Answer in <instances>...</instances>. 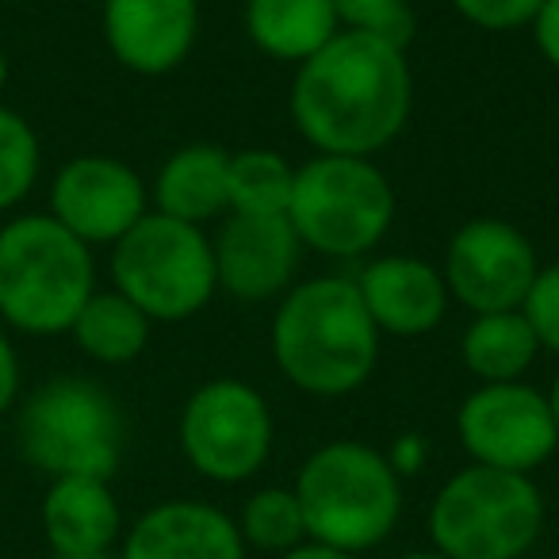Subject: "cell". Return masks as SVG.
Segmentation results:
<instances>
[{"label": "cell", "instance_id": "6da1fadb", "mask_svg": "<svg viewBox=\"0 0 559 559\" xmlns=\"http://www.w3.org/2000/svg\"><path fill=\"white\" fill-rule=\"evenodd\" d=\"M288 111L319 154L376 157L411 123L414 73L406 47L342 27L319 55L296 66Z\"/></svg>", "mask_w": 559, "mask_h": 559}, {"label": "cell", "instance_id": "7a4b0ae2", "mask_svg": "<svg viewBox=\"0 0 559 559\" xmlns=\"http://www.w3.org/2000/svg\"><path fill=\"white\" fill-rule=\"evenodd\" d=\"M380 349L383 334L353 276L322 272L276 299L269 322L272 365L304 395L345 399L360 391L380 365Z\"/></svg>", "mask_w": 559, "mask_h": 559}, {"label": "cell", "instance_id": "3957f363", "mask_svg": "<svg viewBox=\"0 0 559 559\" xmlns=\"http://www.w3.org/2000/svg\"><path fill=\"white\" fill-rule=\"evenodd\" d=\"M96 292L93 246L73 238L50 211L0 226V322L27 337L70 334Z\"/></svg>", "mask_w": 559, "mask_h": 559}, {"label": "cell", "instance_id": "277c9868", "mask_svg": "<svg viewBox=\"0 0 559 559\" xmlns=\"http://www.w3.org/2000/svg\"><path fill=\"white\" fill-rule=\"evenodd\" d=\"M307 540L368 556L403 521V479L376 444L337 437L311 452L296 472Z\"/></svg>", "mask_w": 559, "mask_h": 559}, {"label": "cell", "instance_id": "5b68a950", "mask_svg": "<svg viewBox=\"0 0 559 559\" xmlns=\"http://www.w3.org/2000/svg\"><path fill=\"white\" fill-rule=\"evenodd\" d=\"M544 518L533 475L467 464L437 487L426 533L429 548L449 559H525L540 540Z\"/></svg>", "mask_w": 559, "mask_h": 559}, {"label": "cell", "instance_id": "8992f818", "mask_svg": "<svg viewBox=\"0 0 559 559\" xmlns=\"http://www.w3.org/2000/svg\"><path fill=\"white\" fill-rule=\"evenodd\" d=\"M288 223L299 246L330 261H360L395 223V188L376 157L314 154L296 165Z\"/></svg>", "mask_w": 559, "mask_h": 559}, {"label": "cell", "instance_id": "52a82bcc", "mask_svg": "<svg viewBox=\"0 0 559 559\" xmlns=\"http://www.w3.org/2000/svg\"><path fill=\"white\" fill-rule=\"evenodd\" d=\"M123 411L93 380L62 376L24 399L16 414L20 456L50 479H111L123 460Z\"/></svg>", "mask_w": 559, "mask_h": 559}, {"label": "cell", "instance_id": "ba28073f", "mask_svg": "<svg viewBox=\"0 0 559 559\" xmlns=\"http://www.w3.org/2000/svg\"><path fill=\"white\" fill-rule=\"evenodd\" d=\"M111 288L150 322H188L218 292L215 246L203 226L150 211L111 246Z\"/></svg>", "mask_w": 559, "mask_h": 559}, {"label": "cell", "instance_id": "9c48e42d", "mask_svg": "<svg viewBox=\"0 0 559 559\" xmlns=\"http://www.w3.org/2000/svg\"><path fill=\"white\" fill-rule=\"evenodd\" d=\"M177 444L195 475L218 487H238L269 464L276 444V418L269 399L253 383L218 376L185 399L177 418Z\"/></svg>", "mask_w": 559, "mask_h": 559}, {"label": "cell", "instance_id": "30bf717a", "mask_svg": "<svg viewBox=\"0 0 559 559\" xmlns=\"http://www.w3.org/2000/svg\"><path fill=\"white\" fill-rule=\"evenodd\" d=\"M460 449L472 464L533 475L559 449L548 395L525 380L479 383L456 411Z\"/></svg>", "mask_w": 559, "mask_h": 559}, {"label": "cell", "instance_id": "8fae6325", "mask_svg": "<svg viewBox=\"0 0 559 559\" xmlns=\"http://www.w3.org/2000/svg\"><path fill=\"white\" fill-rule=\"evenodd\" d=\"M441 272L452 304H460L467 314L521 311L540 272V257L528 234L513 223L472 218L449 238Z\"/></svg>", "mask_w": 559, "mask_h": 559}, {"label": "cell", "instance_id": "7c38bea8", "mask_svg": "<svg viewBox=\"0 0 559 559\" xmlns=\"http://www.w3.org/2000/svg\"><path fill=\"white\" fill-rule=\"evenodd\" d=\"M50 215L85 246H116L150 215V188L139 169L119 157L81 154L50 180Z\"/></svg>", "mask_w": 559, "mask_h": 559}, {"label": "cell", "instance_id": "4fadbf2b", "mask_svg": "<svg viewBox=\"0 0 559 559\" xmlns=\"http://www.w3.org/2000/svg\"><path fill=\"white\" fill-rule=\"evenodd\" d=\"M211 246H215L218 292L234 296L238 304L280 299L296 284L299 257H304L288 215H226Z\"/></svg>", "mask_w": 559, "mask_h": 559}, {"label": "cell", "instance_id": "5bb4252c", "mask_svg": "<svg viewBox=\"0 0 559 559\" xmlns=\"http://www.w3.org/2000/svg\"><path fill=\"white\" fill-rule=\"evenodd\" d=\"M100 32L123 70L165 78L200 39V0H104Z\"/></svg>", "mask_w": 559, "mask_h": 559}, {"label": "cell", "instance_id": "9a60e30c", "mask_svg": "<svg viewBox=\"0 0 559 559\" xmlns=\"http://www.w3.org/2000/svg\"><path fill=\"white\" fill-rule=\"evenodd\" d=\"M365 311L388 337H426L444 322L452 307L444 272L414 253L368 257L353 276Z\"/></svg>", "mask_w": 559, "mask_h": 559}, {"label": "cell", "instance_id": "2e32d148", "mask_svg": "<svg viewBox=\"0 0 559 559\" xmlns=\"http://www.w3.org/2000/svg\"><path fill=\"white\" fill-rule=\"evenodd\" d=\"M238 521L203 498H165L123 528L119 559H246Z\"/></svg>", "mask_w": 559, "mask_h": 559}, {"label": "cell", "instance_id": "e0dca14e", "mask_svg": "<svg viewBox=\"0 0 559 559\" xmlns=\"http://www.w3.org/2000/svg\"><path fill=\"white\" fill-rule=\"evenodd\" d=\"M39 521L50 556L116 551V544L123 540V506L111 490V479H88V475L50 479Z\"/></svg>", "mask_w": 559, "mask_h": 559}, {"label": "cell", "instance_id": "ac0fdd59", "mask_svg": "<svg viewBox=\"0 0 559 559\" xmlns=\"http://www.w3.org/2000/svg\"><path fill=\"white\" fill-rule=\"evenodd\" d=\"M226 165H230V154L211 142L173 150L150 185V211L192 226H207L230 215Z\"/></svg>", "mask_w": 559, "mask_h": 559}, {"label": "cell", "instance_id": "d6986e66", "mask_svg": "<svg viewBox=\"0 0 559 559\" xmlns=\"http://www.w3.org/2000/svg\"><path fill=\"white\" fill-rule=\"evenodd\" d=\"M241 24L264 58L284 66H304L342 32L334 0H246Z\"/></svg>", "mask_w": 559, "mask_h": 559}, {"label": "cell", "instance_id": "ffe728a7", "mask_svg": "<svg viewBox=\"0 0 559 559\" xmlns=\"http://www.w3.org/2000/svg\"><path fill=\"white\" fill-rule=\"evenodd\" d=\"M533 326L525 311H490L472 314L467 330L460 334V360L479 383H513L540 357Z\"/></svg>", "mask_w": 559, "mask_h": 559}, {"label": "cell", "instance_id": "44dd1931", "mask_svg": "<svg viewBox=\"0 0 559 559\" xmlns=\"http://www.w3.org/2000/svg\"><path fill=\"white\" fill-rule=\"evenodd\" d=\"M150 334H154V322L139 311L127 296H119L116 288L93 292L81 314L73 319L70 337L88 360L108 368H123L146 353Z\"/></svg>", "mask_w": 559, "mask_h": 559}, {"label": "cell", "instance_id": "7402d4cb", "mask_svg": "<svg viewBox=\"0 0 559 559\" xmlns=\"http://www.w3.org/2000/svg\"><path fill=\"white\" fill-rule=\"evenodd\" d=\"M296 165L280 150H238L226 165V192H230V215L280 218L288 215Z\"/></svg>", "mask_w": 559, "mask_h": 559}, {"label": "cell", "instance_id": "603a6c76", "mask_svg": "<svg viewBox=\"0 0 559 559\" xmlns=\"http://www.w3.org/2000/svg\"><path fill=\"white\" fill-rule=\"evenodd\" d=\"M238 533L246 548L264 556H284L307 540L304 506L292 487H257L238 510Z\"/></svg>", "mask_w": 559, "mask_h": 559}, {"label": "cell", "instance_id": "cb8c5ba5", "mask_svg": "<svg viewBox=\"0 0 559 559\" xmlns=\"http://www.w3.org/2000/svg\"><path fill=\"white\" fill-rule=\"evenodd\" d=\"M43 173V142L16 108L0 104V215L32 195Z\"/></svg>", "mask_w": 559, "mask_h": 559}, {"label": "cell", "instance_id": "d4e9b609", "mask_svg": "<svg viewBox=\"0 0 559 559\" xmlns=\"http://www.w3.org/2000/svg\"><path fill=\"white\" fill-rule=\"evenodd\" d=\"M334 12L345 32H365L406 47L414 39L411 0H334Z\"/></svg>", "mask_w": 559, "mask_h": 559}, {"label": "cell", "instance_id": "484cf974", "mask_svg": "<svg viewBox=\"0 0 559 559\" xmlns=\"http://www.w3.org/2000/svg\"><path fill=\"white\" fill-rule=\"evenodd\" d=\"M521 311H525L540 349L551 353V357H559V261L540 264V272H536L533 288H528Z\"/></svg>", "mask_w": 559, "mask_h": 559}, {"label": "cell", "instance_id": "4316f807", "mask_svg": "<svg viewBox=\"0 0 559 559\" xmlns=\"http://www.w3.org/2000/svg\"><path fill=\"white\" fill-rule=\"evenodd\" d=\"M449 4L479 32H521L533 24L544 0H449Z\"/></svg>", "mask_w": 559, "mask_h": 559}, {"label": "cell", "instance_id": "83f0119b", "mask_svg": "<svg viewBox=\"0 0 559 559\" xmlns=\"http://www.w3.org/2000/svg\"><path fill=\"white\" fill-rule=\"evenodd\" d=\"M528 27H533V43L540 58L551 70H559V0H544Z\"/></svg>", "mask_w": 559, "mask_h": 559}, {"label": "cell", "instance_id": "f1b7e54d", "mask_svg": "<svg viewBox=\"0 0 559 559\" xmlns=\"http://www.w3.org/2000/svg\"><path fill=\"white\" fill-rule=\"evenodd\" d=\"M383 456H388V464L395 467L399 479H411V475H418L421 467H426L429 444L421 433H403V437H395V444H391Z\"/></svg>", "mask_w": 559, "mask_h": 559}, {"label": "cell", "instance_id": "f546056e", "mask_svg": "<svg viewBox=\"0 0 559 559\" xmlns=\"http://www.w3.org/2000/svg\"><path fill=\"white\" fill-rule=\"evenodd\" d=\"M20 403V357L12 337L0 326V418Z\"/></svg>", "mask_w": 559, "mask_h": 559}, {"label": "cell", "instance_id": "4dcf8cb0", "mask_svg": "<svg viewBox=\"0 0 559 559\" xmlns=\"http://www.w3.org/2000/svg\"><path fill=\"white\" fill-rule=\"evenodd\" d=\"M276 559H365V556H353V551H342V548H330V544H319V540H304L299 548L284 551Z\"/></svg>", "mask_w": 559, "mask_h": 559}, {"label": "cell", "instance_id": "1f68e13d", "mask_svg": "<svg viewBox=\"0 0 559 559\" xmlns=\"http://www.w3.org/2000/svg\"><path fill=\"white\" fill-rule=\"evenodd\" d=\"M548 395V406H551V418H556V429H559V372H556V380H551V388L544 391Z\"/></svg>", "mask_w": 559, "mask_h": 559}, {"label": "cell", "instance_id": "d6a6232c", "mask_svg": "<svg viewBox=\"0 0 559 559\" xmlns=\"http://www.w3.org/2000/svg\"><path fill=\"white\" fill-rule=\"evenodd\" d=\"M395 559H449V556H441L437 548H411V551H403V556H395Z\"/></svg>", "mask_w": 559, "mask_h": 559}, {"label": "cell", "instance_id": "836d02e7", "mask_svg": "<svg viewBox=\"0 0 559 559\" xmlns=\"http://www.w3.org/2000/svg\"><path fill=\"white\" fill-rule=\"evenodd\" d=\"M50 559H119V551H93V556H50Z\"/></svg>", "mask_w": 559, "mask_h": 559}, {"label": "cell", "instance_id": "e575fe53", "mask_svg": "<svg viewBox=\"0 0 559 559\" xmlns=\"http://www.w3.org/2000/svg\"><path fill=\"white\" fill-rule=\"evenodd\" d=\"M4 85H9V55L0 47V93H4Z\"/></svg>", "mask_w": 559, "mask_h": 559}]
</instances>
